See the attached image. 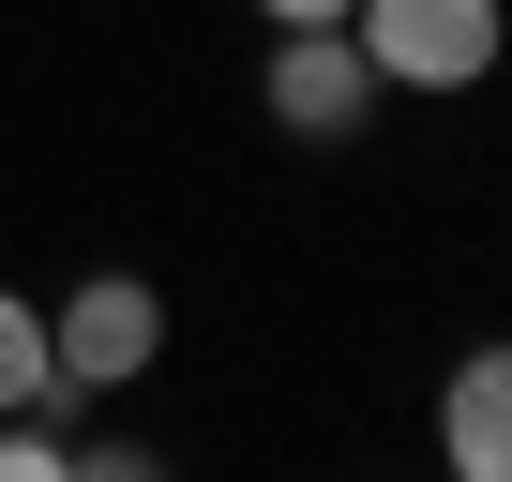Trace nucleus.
Returning a JSON list of instances; mask_svg holds the SVG:
<instances>
[{
    "label": "nucleus",
    "mask_w": 512,
    "mask_h": 482,
    "mask_svg": "<svg viewBox=\"0 0 512 482\" xmlns=\"http://www.w3.org/2000/svg\"><path fill=\"white\" fill-rule=\"evenodd\" d=\"M437 467L452 482H512V332L437 377Z\"/></svg>",
    "instance_id": "obj_4"
},
{
    "label": "nucleus",
    "mask_w": 512,
    "mask_h": 482,
    "mask_svg": "<svg viewBox=\"0 0 512 482\" xmlns=\"http://www.w3.org/2000/svg\"><path fill=\"white\" fill-rule=\"evenodd\" d=\"M166 362V287L151 272H76L61 302H46V407L76 422V407H106V392H136Z\"/></svg>",
    "instance_id": "obj_1"
},
{
    "label": "nucleus",
    "mask_w": 512,
    "mask_h": 482,
    "mask_svg": "<svg viewBox=\"0 0 512 482\" xmlns=\"http://www.w3.org/2000/svg\"><path fill=\"white\" fill-rule=\"evenodd\" d=\"M0 407H46V302L0 287Z\"/></svg>",
    "instance_id": "obj_5"
},
{
    "label": "nucleus",
    "mask_w": 512,
    "mask_h": 482,
    "mask_svg": "<svg viewBox=\"0 0 512 482\" xmlns=\"http://www.w3.org/2000/svg\"><path fill=\"white\" fill-rule=\"evenodd\" d=\"M377 91H482L512 61V0H347Z\"/></svg>",
    "instance_id": "obj_2"
},
{
    "label": "nucleus",
    "mask_w": 512,
    "mask_h": 482,
    "mask_svg": "<svg viewBox=\"0 0 512 482\" xmlns=\"http://www.w3.org/2000/svg\"><path fill=\"white\" fill-rule=\"evenodd\" d=\"M256 106H272V136H302V151H347V136L377 121V61H362V31H272Z\"/></svg>",
    "instance_id": "obj_3"
},
{
    "label": "nucleus",
    "mask_w": 512,
    "mask_h": 482,
    "mask_svg": "<svg viewBox=\"0 0 512 482\" xmlns=\"http://www.w3.org/2000/svg\"><path fill=\"white\" fill-rule=\"evenodd\" d=\"M272 31H347V0H256Z\"/></svg>",
    "instance_id": "obj_6"
}]
</instances>
